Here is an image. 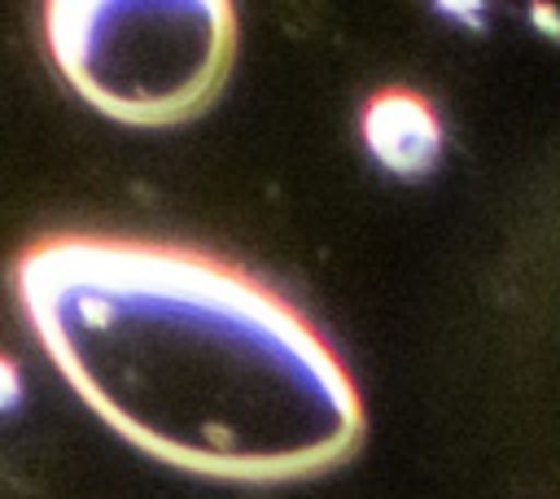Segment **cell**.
<instances>
[{
  "label": "cell",
  "instance_id": "3",
  "mask_svg": "<svg viewBox=\"0 0 560 499\" xmlns=\"http://www.w3.org/2000/svg\"><path fill=\"white\" fill-rule=\"evenodd\" d=\"M359 131L368 153L394 175H429L442 153V123L429 96L411 88H381L363 101Z\"/></svg>",
  "mask_w": 560,
  "mask_h": 499
},
{
  "label": "cell",
  "instance_id": "1",
  "mask_svg": "<svg viewBox=\"0 0 560 499\" xmlns=\"http://www.w3.org/2000/svg\"><path fill=\"white\" fill-rule=\"evenodd\" d=\"M9 285L83 407L158 464L241 486L319 477L368 433L315 320L249 267L162 236H31Z\"/></svg>",
  "mask_w": 560,
  "mask_h": 499
},
{
  "label": "cell",
  "instance_id": "4",
  "mask_svg": "<svg viewBox=\"0 0 560 499\" xmlns=\"http://www.w3.org/2000/svg\"><path fill=\"white\" fill-rule=\"evenodd\" d=\"M18 398H22V376H18L13 359H9V355H0V411L18 407Z\"/></svg>",
  "mask_w": 560,
  "mask_h": 499
},
{
  "label": "cell",
  "instance_id": "2",
  "mask_svg": "<svg viewBox=\"0 0 560 499\" xmlns=\"http://www.w3.org/2000/svg\"><path fill=\"white\" fill-rule=\"evenodd\" d=\"M39 35L92 109L127 127H175L219 101L241 22L228 0H48Z\"/></svg>",
  "mask_w": 560,
  "mask_h": 499
}]
</instances>
